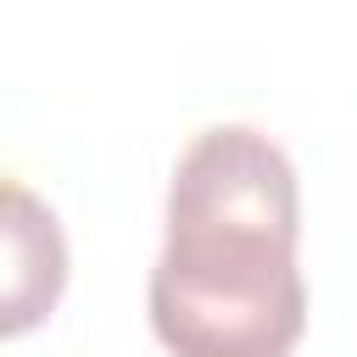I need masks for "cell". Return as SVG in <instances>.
<instances>
[{
    "instance_id": "cell-2",
    "label": "cell",
    "mask_w": 357,
    "mask_h": 357,
    "mask_svg": "<svg viewBox=\"0 0 357 357\" xmlns=\"http://www.w3.org/2000/svg\"><path fill=\"white\" fill-rule=\"evenodd\" d=\"M0 335H22L67 290V234L56 212L17 178H6V206H0Z\"/></svg>"
},
{
    "instance_id": "cell-1",
    "label": "cell",
    "mask_w": 357,
    "mask_h": 357,
    "mask_svg": "<svg viewBox=\"0 0 357 357\" xmlns=\"http://www.w3.org/2000/svg\"><path fill=\"white\" fill-rule=\"evenodd\" d=\"M301 190L279 139L251 123L201 128L167 184V240L145 284L173 357H290L307 329L296 268Z\"/></svg>"
}]
</instances>
